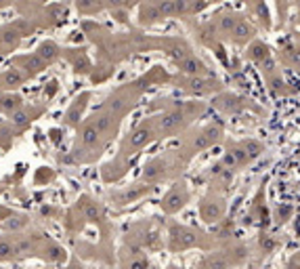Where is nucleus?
Returning a JSON list of instances; mask_svg holds the SVG:
<instances>
[{"label":"nucleus","mask_w":300,"mask_h":269,"mask_svg":"<svg viewBox=\"0 0 300 269\" xmlns=\"http://www.w3.org/2000/svg\"><path fill=\"white\" fill-rule=\"evenodd\" d=\"M32 120V116H30V111L28 109H17V111H13L11 114V124L13 126H17V128H21V126H26L28 122Z\"/></svg>","instance_id":"a878e982"},{"label":"nucleus","mask_w":300,"mask_h":269,"mask_svg":"<svg viewBox=\"0 0 300 269\" xmlns=\"http://www.w3.org/2000/svg\"><path fill=\"white\" fill-rule=\"evenodd\" d=\"M78 9L82 13H90L99 9V0H78Z\"/></svg>","instance_id":"2f4dec72"},{"label":"nucleus","mask_w":300,"mask_h":269,"mask_svg":"<svg viewBox=\"0 0 300 269\" xmlns=\"http://www.w3.org/2000/svg\"><path fill=\"white\" fill-rule=\"evenodd\" d=\"M164 172H166V162L162 158H155L145 166L143 181H157L159 177H164Z\"/></svg>","instance_id":"6e6552de"},{"label":"nucleus","mask_w":300,"mask_h":269,"mask_svg":"<svg viewBox=\"0 0 300 269\" xmlns=\"http://www.w3.org/2000/svg\"><path fill=\"white\" fill-rule=\"evenodd\" d=\"M147 189H149V187H130V189H124L122 194L118 196V204H128V202H134V200L141 198Z\"/></svg>","instance_id":"f3484780"},{"label":"nucleus","mask_w":300,"mask_h":269,"mask_svg":"<svg viewBox=\"0 0 300 269\" xmlns=\"http://www.w3.org/2000/svg\"><path fill=\"white\" fill-rule=\"evenodd\" d=\"M93 124L97 126V130L101 134H107L116 128V116L113 114H99V116H95Z\"/></svg>","instance_id":"f8f14e48"},{"label":"nucleus","mask_w":300,"mask_h":269,"mask_svg":"<svg viewBox=\"0 0 300 269\" xmlns=\"http://www.w3.org/2000/svg\"><path fill=\"white\" fill-rule=\"evenodd\" d=\"M218 139H221V128H218V126H208L206 130H202V132L197 134V139H195V143H193V149H195V151L206 149V147H210L212 143H216Z\"/></svg>","instance_id":"39448f33"},{"label":"nucleus","mask_w":300,"mask_h":269,"mask_svg":"<svg viewBox=\"0 0 300 269\" xmlns=\"http://www.w3.org/2000/svg\"><path fill=\"white\" fill-rule=\"evenodd\" d=\"M0 5H3V0H0Z\"/></svg>","instance_id":"58836bf2"},{"label":"nucleus","mask_w":300,"mask_h":269,"mask_svg":"<svg viewBox=\"0 0 300 269\" xmlns=\"http://www.w3.org/2000/svg\"><path fill=\"white\" fill-rule=\"evenodd\" d=\"M24 65H26V72L28 74H38V72H42L49 63L40 57L38 53L36 55H30V57H26V61H24Z\"/></svg>","instance_id":"dca6fc26"},{"label":"nucleus","mask_w":300,"mask_h":269,"mask_svg":"<svg viewBox=\"0 0 300 269\" xmlns=\"http://www.w3.org/2000/svg\"><path fill=\"white\" fill-rule=\"evenodd\" d=\"M250 57L254 61H261V63H265V59L269 57V53H267V47L265 44H261V42H256V44H252V51H250Z\"/></svg>","instance_id":"c85d7f7f"},{"label":"nucleus","mask_w":300,"mask_h":269,"mask_svg":"<svg viewBox=\"0 0 300 269\" xmlns=\"http://www.w3.org/2000/svg\"><path fill=\"white\" fill-rule=\"evenodd\" d=\"M26 80V74L21 70H17V68H11L3 74V78H0V86H5V88H17V86H21Z\"/></svg>","instance_id":"9b49d317"},{"label":"nucleus","mask_w":300,"mask_h":269,"mask_svg":"<svg viewBox=\"0 0 300 269\" xmlns=\"http://www.w3.org/2000/svg\"><path fill=\"white\" fill-rule=\"evenodd\" d=\"M153 128L149 126V124H141L139 128H134L132 130V134H130V139H128V147L130 149H141V147H145L151 139H153Z\"/></svg>","instance_id":"20e7f679"},{"label":"nucleus","mask_w":300,"mask_h":269,"mask_svg":"<svg viewBox=\"0 0 300 269\" xmlns=\"http://www.w3.org/2000/svg\"><path fill=\"white\" fill-rule=\"evenodd\" d=\"M159 17H162V15H159L157 5L155 7L153 5H147V7L141 9V24H153V21H157Z\"/></svg>","instance_id":"393cba45"},{"label":"nucleus","mask_w":300,"mask_h":269,"mask_svg":"<svg viewBox=\"0 0 300 269\" xmlns=\"http://www.w3.org/2000/svg\"><path fill=\"white\" fill-rule=\"evenodd\" d=\"M51 15L57 17V19L63 17V15H65V7H55V9H51Z\"/></svg>","instance_id":"c9c22d12"},{"label":"nucleus","mask_w":300,"mask_h":269,"mask_svg":"<svg viewBox=\"0 0 300 269\" xmlns=\"http://www.w3.org/2000/svg\"><path fill=\"white\" fill-rule=\"evenodd\" d=\"M15 244H17V253H19V257H32V255L36 253L34 240H30L28 236H19V238H15Z\"/></svg>","instance_id":"2eb2a0df"},{"label":"nucleus","mask_w":300,"mask_h":269,"mask_svg":"<svg viewBox=\"0 0 300 269\" xmlns=\"http://www.w3.org/2000/svg\"><path fill=\"white\" fill-rule=\"evenodd\" d=\"M199 215H202L204 223L221 221L223 215H225V202H221V200H204L202 208H199Z\"/></svg>","instance_id":"7ed1b4c3"},{"label":"nucleus","mask_w":300,"mask_h":269,"mask_svg":"<svg viewBox=\"0 0 300 269\" xmlns=\"http://www.w3.org/2000/svg\"><path fill=\"white\" fill-rule=\"evenodd\" d=\"M199 244V234L189 227H172L170 229V248L172 251H185Z\"/></svg>","instance_id":"f257e3e1"},{"label":"nucleus","mask_w":300,"mask_h":269,"mask_svg":"<svg viewBox=\"0 0 300 269\" xmlns=\"http://www.w3.org/2000/svg\"><path fill=\"white\" fill-rule=\"evenodd\" d=\"M82 215H84V219H88V221H99V219H101V210H99V206H97L95 202L84 200V202H82Z\"/></svg>","instance_id":"b1692460"},{"label":"nucleus","mask_w":300,"mask_h":269,"mask_svg":"<svg viewBox=\"0 0 300 269\" xmlns=\"http://www.w3.org/2000/svg\"><path fill=\"white\" fill-rule=\"evenodd\" d=\"M26 225H28V219L26 217H19V215L7 217L3 221V227L7 229V232H21V229H26Z\"/></svg>","instance_id":"aec40b11"},{"label":"nucleus","mask_w":300,"mask_h":269,"mask_svg":"<svg viewBox=\"0 0 300 269\" xmlns=\"http://www.w3.org/2000/svg\"><path fill=\"white\" fill-rule=\"evenodd\" d=\"M38 55L42 57L47 63H53L57 57H59V47L55 42H42V44L38 47Z\"/></svg>","instance_id":"a211bd4d"},{"label":"nucleus","mask_w":300,"mask_h":269,"mask_svg":"<svg viewBox=\"0 0 300 269\" xmlns=\"http://www.w3.org/2000/svg\"><path fill=\"white\" fill-rule=\"evenodd\" d=\"M70 269H78V267H76V265H72V267H70Z\"/></svg>","instance_id":"4c0bfd02"},{"label":"nucleus","mask_w":300,"mask_h":269,"mask_svg":"<svg viewBox=\"0 0 300 269\" xmlns=\"http://www.w3.org/2000/svg\"><path fill=\"white\" fill-rule=\"evenodd\" d=\"M231 34H233L235 40L244 42V40H248V38L252 36V26H250L248 21H244V19H239V24L235 26V30H233Z\"/></svg>","instance_id":"412c9836"},{"label":"nucleus","mask_w":300,"mask_h":269,"mask_svg":"<svg viewBox=\"0 0 300 269\" xmlns=\"http://www.w3.org/2000/svg\"><path fill=\"white\" fill-rule=\"evenodd\" d=\"M99 137H101V132L97 130V126L93 122H86L78 132V139L82 143V147H95L99 143Z\"/></svg>","instance_id":"0eeeda50"},{"label":"nucleus","mask_w":300,"mask_h":269,"mask_svg":"<svg viewBox=\"0 0 300 269\" xmlns=\"http://www.w3.org/2000/svg\"><path fill=\"white\" fill-rule=\"evenodd\" d=\"M261 246H263L265 253H271L273 248H275V240H271L269 236H263V238H261Z\"/></svg>","instance_id":"f704fd0d"},{"label":"nucleus","mask_w":300,"mask_h":269,"mask_svg":"<svg viewBox=\"0 0 300 269\" xmlns=\"http://www.w3.org/2000/svg\"><path fill=\"white\" fill-rule=\"evenodd\" d=\"M229 267V259L223 255H210L204 261V269H227Z\"/></svg>","instance_id":"5701e85b"},{"label":"nucleus","mask_w":300,"mask_h":269,"mask_svg":"<svg viewBox=\"0 0 300 269\" xmlns=\"http://www.w3.org/2000/svg\"><path fill=\"white\" fill-rule=\"evenodd\" d=\"M0 269H3V267H0Z\"/></svg>","instance_id":"ea45409f"},{"label":"nucleus","mask_w":300,"mask_h":269,"mask_svg":"<svg viewBox=\"0 0 300 269\" xmlns=\"http://www.w3.org/2000/svg\"><path fill=\"white\" fill-rule=\"evenodd\" d=\"M178 68H181V72L187 74V76H202V74H206L204 63L199 59H195V57H191V55H187L185 59L178 61Z\"/></svg>","instance_id":"9d476101"},{"label":"nucleus","mask_w":300,"mask_h":269,"mask_svg":"<svg viewBox=\"0 0 300 269\" xmlns=\"http://www.w3.org/2000/svg\"><path fill=\"white\" fill-rule=\"evenodd\" d=\"M174 9H176V15L187 13L189 11V0H174Z\"/></svg>","instance_id":"72a5a7b5"},{"label":"nucleus","mask_w":300,"mask_h":269,"mask_svg":"<svg viewBox=\"0 0 300 269\" xmlns=\"http://www.w3.org/2000/svg\"><path fill=\"white\" fill-rule=\"evenodd\" d=\"M183 111L181 109H172V111H168V114H164L162 118H159V130L162 132H172V130H176L178 126L183 124Z\"/></svg>","instance_id":"423d86ee"},{"label":"nucleus","mask_w":300,"mask_h":269,"mask_svg":"<svg viewBox=\"0 0 300 269\" xmlns=\"http://www.w3.org/2000/svg\"><path fill=\"white\" fill-rule=\"evenodd\" d=\"M42 259L51 261V263H63V261L67 259V253H65L63 246H59V244H55V242H49V244H44V248H42Z\"/></svg>","instance_id":"1a4fd4ad"},{"label":"nucleus","mask_w":300,"mask_h":269,"mask_svg":"<svg viewBox=\"0 0 300 269\" xmlns=\"http://www.w3.org/2000/svg\"><path fill=\"white\" fill-rule=\"evenodd\" d=\"M210 82L208 80H204V78H199V76H191V80H189V91L191 93H199V95H202V93H206L210 86H208Z\"/></svg>","instance_id":"bb28decb"},{"label":"nucleus","mask_w":300,"mask_h":269,"mask_svg":"<svg viewBox=\"0 0 300 269\" xmlns=\"http://www.w3.org/2000/svg\"><path fill=\"white\" fill-rule=\"evenodd\" d=\"M244 151L248 153V158H250V160H252V158H258V156L263 153V143H258V141L250 139V141L244 143Z\"/></svg>","instance_id":"cd10ccee"},{"label":"nucleus","mask_w":300,"mask_h":269,"mask_svg":"<svg viewBox=\"0 0 300 269\" xmlns=\"http://www.w3.org/2000/svg\"><path fill=\"white\" fill-rule=\"evenodd\" d=\"M84 99H86V97H82V99H76V103L70 107L67 116H65V122H67V124H78V122H80V116H82L84 105H86V101H84Z\"/></svg>","instance_id":"6ab92c4d"},{"label":"nucleus","mask_w":300,"mask_h":269,"mask_svg":"<svg viewBox=\"0 0 300 269\" xmlns=\"http://www.w3.org/2000/svg\"><path fill=\"white\" fill-rule=\"evenodd\" d=\"M17 38H19V32L13 28V30H7L5 34H3V40L7 42V44H13V42H17Z\"/></svg>","instance_id":"473e14b6"},{"label":"nucleus","mask_w":300,"mask_h":269,"mask_svg":"<svg viewBox=\"0 0 300 269\" xmlns=\"http://www.w3.org/2000/svg\"><path fill=\"white\" fill-rule=\"evenodd\" d=\"M237 24H239V17L233 15V13H227V15H223L221 19H218V30L225 32V34H231Z\"/></svg>","instance_id":"4be33fe9"},{"label":"nucleus","mask_w":300,"mask_h":269,"mask_svg":"<svg viewBox=\"0 0 300 269\" xmlns=\"http://www.w3.org/2000/svg\"><path fill=\"white\" fill-rule=\"evenodd\" d=\"M157 9H159V15H162V17H172V15H176L174 0H159V3H157Z\"/></svg>","instance_id":"7c9ffc66"},{"label":"nucleus","mask_w":300,"mask_h":269,"mask_svg":"<svg viewBox=\"0 0 300 269\" xmlns=\"http://www.w3.org/2000/svg\"><path fill=\"white\" fill-rule=\"evenodd\" d=\"M21 105H24V99L19 97V95H5V97L0 99V109L9 111V114L21 109Z\"/></svg>","instance_id":"4468645a"},{"label":"nucleus","mask_w":300,"mask_h":269,"mask_svg":"<svg viewBox=\"0 0 300 269\" xmlns=\"http://www.w3.org/2000/svg\"><path fill=\"white\" fill-rule=\"evenodd\" d=\"M15 257H19L15 240H9V238H0V263L13 261Z\"/></svg>","instance_id":"ddd939ff"},{"label":"nucleus","mask_w":300,"mask_h":269,"mask_svg":"<svg viewBox=\"0 0 300 269\" xmlns=\"http://www.w3.org/2000/svg\"><path fill=\"white\" fill-rule=\"evenodd\" d=\"M187 198H189V194H187V189H185V185L183 183H176L168 194L164 196V200H162V208H164V213H168V215H174V213H178L185 204H187Z\"/></svg>","instance_id":"f03ea898"},{"label":"nucleus","mask_w":300,"mask_h":269,"mask_svg":"<svg viewBox=\"0 0 300 269\" xmlns=\"http://www.w3.org/2000/svg\"><path fill=\"white\" fill-rule=\"evenodd\" d=\"M122 5H126V0H107V7H113V9L122 7Z\"/></svg>","instance_id":"e433bc0d"},{"label":"nucleus","mask_w":300,"mask_h":269,"mask_svg":"<svg viewBox=\"0 0 300 269\" xmlns=\"http://www.w3.org/2000/svg\"><path fill=\"white\" fill-rule=\"evenodd\" d=\"M124 269H149V261L143 259L141 255H134L128 263H124Z\"/></svg>","instance_id":"c756f323"}]
</instances>
